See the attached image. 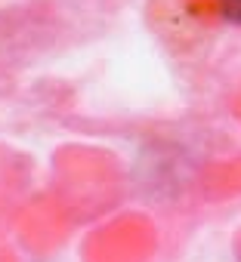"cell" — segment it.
Here are the masks:
<instances>
[{
	"mask_svg": "<svg viewBox=\"0 0 241 262\" xmlns=\"http://www.w3.org/2000/svg\"><path fill=\"white\" fill-rule=\"evenodd\" d=\"M210 4H213V13H216L223 22L241 28V0H210Z\"/></svg>",
	"mask_w": 241,
	"mask_h": 262,
	"instance_id": "obj_1",
	"label": "cell"
}]
</instances>
